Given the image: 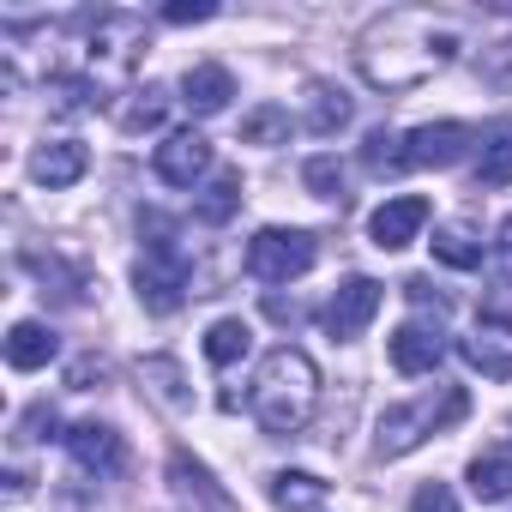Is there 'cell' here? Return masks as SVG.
I'll return each mask as SVG.
<instances>
[{
    "mask_svg": "<svg viewBox=\"0 0 512 512\" xmlns=\"http://www.w3.org/2000/svg\"><path fill=\"white\" fill-rule=\"evenodd\" d=\"M470 494L476 500H512V440L470 458Z\"/></svg>",
    "mask_w": 512,
    "mask_h": 512,
    "instance_id": "obj_13",
    "label": "cell"
},
{
    "mask_svg": "<svg viewBox=\"0 0 512 512\" xmlns=\"http://www.w3.org/2000/svg\"><path fill=\"white\" fill-rule=\"evenodd\" d=\"M464 362L482 368L488 380H512V350H494L488 338H470V344H464Z\"/></svg>",
    "mask_w": 512,
    "mask_h": 512,
    "instance_id": "obj_25",
    "label": "cell"
},
{
    "mask_svg": "<svg viewBox=\"0 0 512 512\" xmlns=\"http://www.w3.org/2000/svg\"><path fill=\"white\" fill-rule=\"evenodd\" d=\"M482 326H506V332H512V278L482 296Z\"/></svg>",
    "mask_w": 512,
    "mask_h": 512,
    "instance_id": "obj_27",
    "label": "cell"
},
{
    "mask_svg": "<svg viewBox=\"0 0 512 512\" xmlns=\"http://www.w3.org/2000/svg\"><path fill=\"white\" fill-rule=\"evenodd\" d=\"M494 241H500V253H506V260H512V217L500 223V235H494Z\"/></svg>",
    "mask_w": 512,
    "mask_h": 512,
    "instance_id": "obj_31",
    "label": "cell"
},
{
    "mask_svg": "<svg viewBox=\"0 0 512 512\" xmlns=\"http://www.w3.org/2000/svg\"><path fill=\"white\" fill-rule=\"evenodd\" d=\"M302 181L314 187V199H332V205L350 199V193H344V169H338V157H308V163H302Z\"/></svg>",
    "mask_w": 512,
    "mask_h": 512,
    "instance_id": "obj_24",
    "label": "cell"
},
{
    "mask_svg": "<svg viewBox=\"0 0 512 512\" xmlns=\"http://www.w3.org/2000/svg\"><path fill=\"white\" fill-rule=\"evenodd\" d=\"M386 350H392V368H398V374H434L440 356H446V338H440V326H428V320H404Z\"/></svg>",
    "mask_w": 512,
    "mask_h": 512,
    "instance_id": "obj_9",
    "label": "cell"
},
{
    "mask_svg": "<svg viewBox=\"0 0 512 512\" xmlns=\"http://www.w3.org/2000/svg\"><path fill=\"white\" fill-rule=\"evenodd\" d=\"M145 229L157 235L151 253L133 266V290L145 302V314H175L187 302V260H181V247L169 241V223L163 217H145Z\"/></svg>",
    "mask_w": 512,
    "mask_h": 512,
    "instance_id": "obj_3",
    "label": "cell"
},
{
    "mask_svg": "<svg viewBox=\"0 0 512 512\" xmlns=\"http://www.w3.org/2000/svg\"><path fill=\"white\" fill-rule=\"evenodd\" d=\"M157 181H169V187H193L205 169H211V145H205V133H193V127H181V133H169L163 145H157Z\"/></svg>",
    "mask_w": 512,
    "mask_h": 512,
    "instance_id": "obj_7",
    "label": "cell"
},
{
    "mask_svg": "<svg viewBox=\"0 0 512 512\" xmlns=\"http://www.w3.org/2000/svg\"><path fill=\"white\" fill-rule=\"evenodd\" d=\"M55 428H61L55 410H49V404H31L25 422H19V440H55Z\"/></svg>",
    "mask_w": 512,
    "mask_h": 512,
    "instance_id": "obj_28",
    "label": "cell"
},
{
    "mask_svg": "<svg viewBox=\"0 0 512 512\" xmlns=\"http://www.w3.org/2000/svg\"><path fill=\"white\" fill-rule=\"evenodd\" d=\"M464 416H470V392H464V386H446L440 404H434V398L392 404V410L380 416V452H386V458H404V452H416L428 434H440V428H452V422H464Z\"/></svg>",
    "mask_w": 512,
    "mask_h": 512,
    "instance_id": "obj_2",
    "label": "cell"
},
{
    "mask_svg": "<svg viewBox=\"0 0 512 512\" xmlns=\"http://www.w3.org/2000/svg\"><path fill=\"white\" fill-rule=\"evenodd\" d=\"M470 145H476V133L464 121H428V127L404 133V163L410 169H452Z\"/></svg>",
    "mask_w": 512,
    "mask_h": 512,
    "instance_id": "obj_6",
    "label": "cell"
},
{
    "mask_svg": "<svg viewBox=\"0 0 512 512\" xmlns=\"http://www.w3.org/2000/svg\"><path fill=\"white\" fill-rule=\"evenodd\" d=\"M512 181V121H494L476 139V187H506Z\"/></svg>",
    "mask_w": 512,
    "mask_h": 512,
    "instance_id": "obj_15",
    "label": "cell"
},
{
    "mask_svg": "<svg viewBox=\"0 0 512 512\" xmlns=\"http://www.w3.org/2000/svg\"><path fill=\"white\" fill-rule=\"evenodd\" d=\"M272 500H278V512H326V482L308 470H278Z\"/></svg>",
    "mask_w": 512,
    "mask_h": 512,
    "instance_id": "obj_16",
    "label": "cell"
},
{
    "mask_svg": "<svg viewBox=\"0 0 512 512\" xmlns=\"http://www.w3.org/2000/svg\"><path fill=\"white\" fill-rule=\"evenodd\" d=\"M362 163H368L374 175H398V169H410V163H404V139H398V133H386V127H374V133H368Z\"/></svg>",
    "mask_w": 512,
    "mask_h": 512,
    "instance_id": "obj_23",
    "label": "cell"
},
{
    "mask_svg": "<svg viewBox=\"0 0 512 512\" xmlns=\"http://www.w3.org/2000/svg\"><path fill=\"white\" fill-rule=\"evenodd\" d=\"M344 121H350V97L332 91V85H314V91H308V127H314V133H338Z\"/></svg>",
    "mask_w": 512,
    "mask_h": 512,
    "instance_id": "obj_20",
    "label": "cell"
},
{
    "mask_svg": "<svg viewBox=\"0 0 512 512\" xmlns=\"http://www.w3.org/2000/svg\"><path fill=\"white\" fill-rule=\"evenodd\" d=\"M320 404V368L308 350L296 344H278L260 374H253V416H260L266 434H296Z\"/></svg>",
    "mask_w": 512,
    "mask_h": 512,
    "instance_id": "obj_1",
    "label": "cell"
},
{
    "mask_svg": "<svg viewBox=\"0 0 512 512\" xmlns=\"http://www.w3.org/2000/svg\"><path fill=\"white\" fill-rule=\"evenodd\" d=\"M199 223H229L235 211H241V175L235 169H223V175H211V187L199 193Z\"/></svg>",
    "mask_w": 512,
    "mask_h": 512,
    "instance_id": "obj_19",
    "label": "cell"
},
{
    "mask_svg": "<svg viewBox=\"0 0 512 512\" xmlns=\"http://www.w3.org/2000/svg\"><path fill=\"white\" fill-rule=\"evenodd\" d=\"M422 223H428V199L398 193V199H386V205L368 217V235H374L380 253H398V247H410V241L422 235Z\"/></svg>",
    "mask_w": 512,
    "mask_h": 512,
    "instance_id": "obj_8",
    "label": "cell"
},
{
    "mask_svg": "<svg viewBox=\"0 0 512 512\" xmlns=\"http://www.w3.org/2000/svg\"><path fill=\"white\" fill-rule=\"evenodd\" d=\"M380 302H386V290H380L374 278H344V284L332 290V302L320 308V326H326L338 344H356V338L368 332V320L380 314Z\"/></svg>",
    "mask_w": 512,
    "mask_h": 512,
    "instance_id": "obj_5",
    "label": "cell"
},
{
    "mask_svg": "<svg viewBox=\"0 0 512 512\" xmlns=\"http://www.w3.org/2000/svg\"><path fill=\"white\" fill-rule=\"evenodd\" d=\"M85 169H91V151L79 139H55L31 157V181H43V187H73Z\"/></svg>",
    "mask_w": 512,
    "mask_h": 512,
    "instance_id": "obj_12",
    "label": "cell"
},
{
    "mask_svg": "<svg viewBox=\"0 0 512 512\" xmlns=\"http://www.w3.org/2000/svg\"><path fill=\"white\" fill-rule=\"evenodd\" d=\"M211 13H217L211 0H175V7H163L169 25H199V19H211Z\"/></svg>",
    "mask_w": 512,
    "mask_h": 512,
    "instance_id": "obj_30",
    "label": "cell"
},
{
    "mask_svg": "<svg viewBox=\"0 0 512 512\" xmlns=\"http://www.w3.org/2000/svg\"><path fill=\"white\" fill-rule=\"evenodd\" d=\"M410 512H458V500H452V488H446V482H422V488H416V500H410Z\"/></svg>",
    "mask_w": 512,
    "mask_h": 512,
    "instance_id": "obj_29",
    "label": "cell"
},
{
    "mask_svg": "<svg viewBox=\"0 0 512 512\" xmlns=\"http://www.w3.org/2000/svg\"><path fill=\"white\" fill-rule=\"evenodd\" d=\"M145 380H151V392H157L169 410H181V404H187V392H181V368H175V362H163V356H157V362H145Z\"/></svg>",
    "mask_w": 512,
    "mask_h": 512,
    "instance_id": "obj_26",
    "label": "cell"
},
{
    "mask_svg": "<svg viewBox=\"0 0 512 512\" xmlns=\"http://www.w3.org/2000/svg\"><path fill=\"white\" fill-rule=\"evenodd\" d=\"M314 260H320V241L308 229H260L247 241V272L260 284H290L314 272Z\"/></svg>",
    "mask_w": 512,
    "mask_h": 512,
    "instance_id": "obj_4",
    "label": "cell"
},
{
    "mask_svg": "<svg viewBox=\"0 0 512 512\" xmlns=\"http://www.w3.org/2000/svg\"><path fill=\"white\" fill-rule=\"evenodd\" d=\"M55 332L43 326V320H19L13 332H7V362L19 368V374H31V368H49L55 362Z\"/></svg>",
    "mask_w": 512,
    "mask_h": 512,
    "instance_id": "obj_14",
    "label": "cell"
},
{
    "mask_svg": "<svg viewBox=\"0 0 512 512\" xmlns=\"http://www.w3.org/2000/svg\"><path fill=\"white\" fill-rule=\"evenodd\" d=\"M229 97H235L229 67H217V61L187 67V79H181V103H187L193 115H217V109H229Z\"/></svg>",
    "mask_w": 512,
    "mask_h": 512,
    "instance_id": "obj_11",
    "label": "cell"
},
{
    "mask_svg": "<svg viewBox=\"0 0 512 512\" xmlns=\"http://www.w3.org/2000/svg\"><path fill=\"white\" fill-rule=\"evenodd\" d=\"M163 109H169V97H163L157 85L133 91V103L121 109V133H145V127H163Z\"/></svg>",
    "mask_w": 512,
    "mask_h": 512,
    "instance_id": "obj_22",
    "label": "cell"
},
{
    "mask_svg": "<svg viewBox=\"0 0 512 512\" xmlns=\"http://www.w3.org/2000/svg\"><path fill=\"white\" fill-rule=\"evenodd\" d=\"M278 139H290V109H278V103L253 109L241 121V145H278Z\"/></svg>",
    "mask_w": 512,
    "mask_h": 512,
    "instance_id": "obj_21",
    "label": "cell"
},
{
    "mask_svg": "<svg viewBox=\"0 0 512 512\" xmlns=\"http://www.w3.org/2000/svg\"><path fill=\"white\" fill-rule=\"evenodd\" d=\"M67 452L79 458V470H97V476H115L127 464V446H121V434L109 422H79L67 434Z\"/></svg>",
    "mask_w": 512,
    "mask_h": 512,
    "instance_id": "obj_10",
    "label": "cell"
},
{
    "mask_svg": "<svg viewBox=\"0 0 512 512\" xmlns=\"http://www.w3.org/2000/svg\"><path fill=\"white\" fill-rule=\"evenodd\" d=\"M247 350H253V326H247V320H235V314H229V320H217V326L205 332V362H211V368H235Z\"/></svg>",
    "mask_w": 512,
    "mask_h": 512,
    "instance_id": "obj_18",
    "label": "cell"
},
{
    "mask_svg": "<svg viewBox=\"0 0 512 512\" xmlns=\"http://www.w3.org/2000/svg\"><path fill=\"white\" fill-rule=\"evenodd\" d=\"M428 247H434V260L452 266V272H476V266H482V241H476L470 223H446V229H434Z\"/></svg>",
    "mask_w": 512,
    "mask_h": 512,
    "instance_id": "obj_17",
    "label": "cell"
}]
</instances>
